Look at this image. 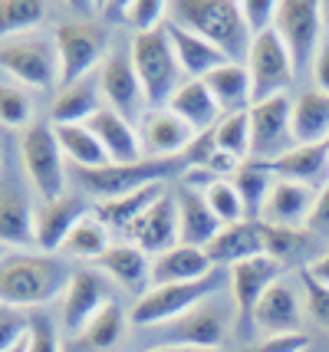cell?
Here are the masks:
<instances>
[{
  "label": "cell",
  "instance_id": "cell-1",
  "mask_svg": "<svg viewBox=\"0 0 329 352\" xmlns=\"http://www.w3.org/2000/svg\"><path fill=\"white\" fill-rule=\"evenodd\" d=\"M73 270L56 254H3L0 261V303L14 309L43 307L66 293Z\"/></svg>",
  "mask_w": 329,
  "mask_h": 352
},
{
  "label": "cell",
  "instance_id": "cell-2",
  "mask_svg": "<svg viewBox=\"0 0 329 352\" xmlns=\"http://www.w3.org/2000/svg\"><path fill=\"white\" fill-rule=\"evenodd\" d=\"M168 20L211 40L231 63H247L253 33L234 0H174L168 3Z\"/></svg>",
  "mask_w": 329,
  "mask_h": 352
},
{
  "label": "cell",
  "instance_id": "cell-3",
  "mask_svg": "<svg viewBox=\"0 0 329 352\" xmlns=\"http://www.w3.org/2000/svg\"><path fill=\"white\" fill-rule=\"evenodd\" d=\"M128 53H132L139 82L145 89V106L161 112L178 92V73H181L172 36L165 33V27L152 33H135L132 43H128Z\"/></svg>",
  "mask_w": 329,
  "mask_h": 352
},
{
  "label": "cell",
  "instance_id": "cell-4",
  "mask_svg": "<svg viewBox=\"0 0 329 352\" xmlns=\"http://www.w3.org/2000/svg\"><path fill=\"white\" fill-rule=\"evenodd\" d=\"M0 69L30 89L60 86V53L53 33H16L0 40Z\"/></svg>",
  "mask_w": 329,
  "mask_h": 352
},
{
  "label": "cell",
  "instance_id": "cell-5",
  "mask_svg": "<svg viewBox=\"0 0 329 352\" xmlns=\"http://www.w3.org/2000/svg\"><path fill=\"white\" fill-rule=\"evenodd\" d=\"M185 175L188 162L181 158H141L132 165H106V168H76V178L82 191H93L99 201H112L132 195L145 184H161L168 175Z\"/></svg>",
  "mask_w": 329,
  "mask_h": 352
},
{
  "label": "cell",
  "instance_id": "cell-6",
  "mask_svg": "<svg viewBox=\"0 0 329 352\" xmlns=\"http://www.w3.org/2000/svg\"><path fill=\"white\" fill-rule=\"evenodd\" d=\"M224 283V270H211L201 280H191V283H165V287H152L135 300V307L128 313L132 326H158V322H172L178 316L191 313L194 307H201L211 293L220 290Z\"/></svg>",
  "mask_w": 329,
  "mask_h": 352
},
{
  "label": "cell",
  "instance_id": "cell-7",
  "mask_svg": "<svg viewBox=\"0 0 329 352\" xmlns=\"http://www.w3.org/2000/svg\"><path fill=\"white\" fill-rule=\"evenodd\" d=\"M20 158L23 171L33 191L43 201H56L66 195V168H63V148L56 129L49 122H33L20 138Z\"/></svg>",
  "mask_w": 329,
  "mask_h": 352
},
{
  "label": "cell",
  "instance_id": "cell-8",
  "mask_svg": "<svg viewBox=\"0 0 329 352\" xmlns=\"http://www.w3.org/2000/svg\"><path fill=\"white\" fill-rule=\"evenodd\" d=\"M53 40H56V53H60V89L89 79L95 66H102L112 53L109 36L102 33V27L79 23V20L60 23L53 30Z\"/></svg>",
  "mask_w": 329,
  "mask_h": 352
},
{
  "label": "cell",
  "instance_id": "cell-9",
  "mask_svg": "<svg viewBox=\"0 0 329 352\" xmlns=\"http://www.w3.org/2000/svg\"><path fill=\"white\" fill-rule=\"evenodd\" d=\"M323 3L316 0H280L277 7V23L273 30L280 33L283 46L293 60V69L303 73L313 66L319 43H323Z\"/></svg>",
  "mask_w": 329,
  "mask_h": 352
},
{
  "label": "cell",
  "instance_id": "cell-10",
  "mask_svg": "<svg viewBox=\"0 0 329 352\" xmlns=\"http://www.w3.org/2000/svg\"><path fill=\"white\" fill-rule=\"evenodd\" d=\"M244 66L251 73V106L264 102V99H273V96H283V89L297 76L293 60H290V53H286V46H283L277 30L253 36V46Z\"/></svg>",
  "mask_w": 329,
  "mask_h": 352
},
{
  "label": "cell",
  "instance_id": "cell-11",
  "mask_svg": "<svg viewBox=\"0 0 329 352\" xmlns=\"http://www.w3.org/2000/svg\"><path fill=\"white\" fill-rule=\"evenodd\" d=\"M293 102L290 96H273L251 106V162H273L293 148Z\"/></svg>",
  "mask_w": 329,
  "mask_h": 352
},
{
  "label": "cell",
  "instance_id": "cell-12",
  "mask_svg": "<svg viewBox=\"0 0 329 352\" xmlns=\"http://www.w3.org/2000/svg\"><path fill=\"white\" fill-rule=\"evenodd\" d=\"M283 263L273 257H253L231 267V287H234V326L237 336H251L253 333V313L260 307L264 293L280 280Z\"/></svg>",
  "mask_w": 329,
  "mask_h": 352
},
{
  "label": "cell",
  "instance_id": "cell-13",
  "mask_svg": "<svg viewBox=\"0 0 329 352\" xmlns=\"http://www.w3.org/2000/svg\"><path fill=\"white\" fill-rule=\"evenodd\" d=\"M112 303V293L106 287L102 274H93V270H73V280L63 293V326L66 336L79 339L82 329L102 313V309Z\"/></svg>",
  "mask_w": 329,
  "mask_h": 352
},
{
  "label": "cell",
  "instance_id": "cell-14",
  "mask_svg": "<svg viewBox=\"0 0 329 352\" xmlns=\"http://www.w3.org/2000/svg\"><path fill=\"white\" fill-rule=\"evenodd\" d=\"M99 92L109 102V109H115L126 119H132L145 106V89H141L128 50H112L106 63L99 66Z\"/></svg>",
  "mask_w": 329,
  "mask_h": 352
},
{
  "label": "cell",
  "instance_id": "cell-15",
  "mask_svg": "<svg viewBox=\"0 0 329 352\" xmlns=\"http://www.w3.org/2000/svg\"><path fill=\"white\" fill-rule=\"evenodd\" d=\"M36 211L20 178H14L7 165L0 168V247L33 244Z\"/></svg>",
  "mask_w": 329,
  "mask_h": 352
},
{
  "label": "cell",
  "instance_id": "cell-16",
  "mask_svg": "<svg viewBox=\"0 0 329 352\" xmlns=\"http://www.w3.org/2000/svg\"><path fill=\"white\" fill-rule=\"evenodd\" d=\"M126 237L128 244L145 250L148 257H158V254H165V250L181 244V237H178V204H174L172 191H165L139 221H132Z\"/></svg>",
  "mask_w": 329,
  "mask_h": 352
},
{
  "label": "cell",
  "instance_id": "cell-17",
  "mask_svg": "<svg viewBox=\"0 0 329 352\" xmlns=\"http://www.w3.org/2000/svg\"><path fill=\"white\" fill-rule=\"evenodd\" d=\"M89 201L82 195H73L66 191L63 198L56 201H43L36 208V228H33V244L40 247L43 254H53V250H63L66 237L73 234L82 217L89 214Z\"/></svg>",
  "mask_w": 329,
  "mask_h": 352
},
{
  "label": "cell",
  "instance_id": "cell-18",
  "mask_svg": "<svg viewBox=\"0 0 329 352\" xmlns=\"http://www.w3.org/2000/svg\"><path fill=\"white\" fill-rule=\"evenodd\" d=\"M313 204H316V195L310 184L277 178V182L270 184V191H266L260 221L273 224V228H303L310 221Z\"/></svg>",
  "mask_w": 329,
  "mask_h": 352
},
{
  "label": "cell",
  "instance_id": "cell-19",
  "mask_svg": "<svg viewBox=\"0 0 329 352\" xmlns=\"http://www.w3.org/2000/svg\"><path fill=\"white\" fill-rule=\"evenodd\" d=\"M86 125L93 129V135L99 138V145L106 148L109 165H132V162H141V158H145V145H141L139 132H135L132 122H128L126 116H119L115 109L102 106Z\"/></svg>",
  "mask_w": 329,
  "mask_h": 352
},
{
  "label": "cell",
  "instance_id": "cell-20",
  "mask_svg": "<svg viewBox=\"0 0 329 352\" xmlns=\"http://www.w3.org/2000/svg\"><path fill=\"white\" fill-rule=\"evenodd\" d=\"M214 267H237L244 261L264 257V234H260V221H240L231 228H220L218 237L204 247Z\"/></svg>",
  "mask_w": 329,
  "mask_h": 352
},
{
  "label": "cell",
  "instance_id": "cell-21",
  "mask_svg": "<svg viewBox=\"0 0 329 352\" xmlns=\"http://www.w3.org/2000/svg\"><path fill=\"white\" fill-rule=\"evenodd\" d=\"M165 33L172 36V46H174V56H178L181 73H188L191 79L211 76L214 69H220V66L231 63L218 46L211 43V40H204V36H198V33L178 27V23H172V20L165 23Z\"/></svg>",
  "mask_w": 329,
  "mask_h": 352
},
{
  "label": "cell",
  "instance_id": "cell-22",
  "mask_svg": "<svg viewBox=\"0 0 329 352\" xmlns=\"http://www.w3.org/2000/svg\"><path fill=\"white\" fill-rule=\"evenodd\" d=\"M174 204H178V237L185 247H207L218 237L220 221L207 208L201 191H191L181 184L174 191Z\"/></svg>",
  "mask_w": 329,
  "mask_h": 352
},
{
  "label": "cell",
  "instance_id": "cell-23",
  "mask_svg": "<svg viewBox=\"0 0 329 352\" xmlns=\"http://www.w3.org/2000/svg\"><path fill=\"white\" fill-rule=\"evenodd\" d=\"M194 129L185 119H178L172 109L152 112V119L145 122V158H181L188 152V145L194 142Z\"/></svg>",
  "mask_w": 329,
  "mask_h": 352
},
{
  "label": "cell",
  "instance_id": "cell-24",
  "mask_svg": "<svg viewBox=\"0 0 329 352\" xmlns=\"http://www.w3.org/2000/svg\"><path fill=\"white\" fill-rule=\"evenodd\" d=\"M165 342L191 346V349H218L224 342V316L214 307H194L191 313L168 322Z\"/></svg>",
  "mask_w": 329,
  "mask_h": 352
},
{
  "label": "cell",
  "instance_id": "cell-25",
  "mask_svg": "<svg viewBox=\"0 0 329 352\" xmlns=\"http://www.w3.org/2000/svg\"><path fill=\"white\" fill-rule=\"evenodd\" d=\"M299 320H303V309H299V296L290 283L277 280L270 290L264 293L260 307L253 313V329H260L266 336H277V333H297Z\"/></svg>",
  "mask_w": 329,
  "mask_h": 352
},
{
  "label": "cell",
  "instance_id": "cell-26",
  "mask_svg": "<svg viewBox=\"0 0 329 352\" xmlns=\"http://www.w3.org/2000/svg\"><path fill=\"white\" fill-rule=\"evenodd\" d=\"M214 270V263L207 257L204 247H185L178 244L165 254H158L152 261V283L165 287V283H191V280H201Z\"/></svg>",
  "mask_w": 329,
  "mask_h": 352
},
{
  "label": "cell",
  "instance_id": "cell-27",
  "mask_svg": "<svg viewBox=\"0 0 329 352\" xmlns=\"http://www.w3.org/2000/svg\"><path fill=\"white\" fill-rule=\"evenodd\" d=\"M270 175L277 178H286V182H299L313 188L323 175L329 171V138L326 142H316V145H293L286 155L273 158V162H264Z\"/></svg>",
  "mask_w": 329,
  "mask_h": 352
},
{
  "label": "cell",
  "instance_id": "cell-28",
  "mask_svg": "<svg viewBox=\"0 0 329 352\" xmlns=\"http://www.w3.org/2000/svg\"><path fill=\"white\" fill-rule=\"evenodd\" d=\"M168 109H172L178 119H185L198 135H201V132H211V129L220 122V106H218V99L211 96V89L204 86V79L181 82L178 92L172 96Z\"/></svg>",
  "mask_w": 329,
  "mask_h": 352
},
{
  "label": "cell",
  "instance_id": "cell-29",
  "mask_svg": "<svg viewBox=\"0 0 329 352\" xmlns=\"http://www.w3.org/2000/svg\"><path fill=\"white\" fill-rule=\"evenodd\" d=\"M95 267L102 270V274H109L119 287H126V290L139 293L148 287V280H152V261H148V254L139 250L135 244H112L99 261Z\"/></svg>",
  "mask_w": 329,
  "mask_h": 352
},
{
  "label": "cell",
  "instance_id": "cell-30",
  "mask_svg": "<svg viewBox=\"0 0 329 352\" xmlns=\"http://www.w3.org/2000/svg\"><path fill=\"white\" fill-rule=\"evenodd\" d=\"M293 145H316L329 138V92L310 89L293 102Z\"/></svg>",
  "mask_w": 329,
  "mask_h": 352
},
{
  "label": "cell",
  "instance_id": "cell-31",
  "mask_svg": "<svg viewBox=\"0 0 329 352\" xmlns=\"http://www.w3.org/2000/svg\"><path fill=\"white\" fill-rule=\"evenodd\" d=\"M99 79H82L76 86L60 89L49 109V125H86L99 112Z\"/></svg>",
  "mask_w": 329,
  "mask_h": 352
},
{
  "label": "cell",
  "instance_id": "cell-32",
  "mask_svg": "<svg viewBox=\"0 0 329 352\" xmlns=\"http://www.w3.org/2000/svg\"><path fill=\"white\" fill-rule=\"evenodd\" d=\"M165 195V184H145L139 191H132V195H122V198H112V201H95L93 214L106 224V228H115L126 234L128 224L132 221H139L158 198Z\"/></svg>",
  "mask_w": 329,
  "mask_h": 352
},
{
  "label": "cell",
  "instance_id": "cell-33",
  "mask_svg": "<svg viewBox=\"0 0 329 352\" xmlns=\"http://www.w3.org/2000/svg\"><path fill=\"white\" fill-rule=\"evenodd\" d=\"M204 86L211 89L220 112H227V116L251 109V73L244 63H227V66L214 69L211 76H204Z\"/></svg>",
  "mask_w": 329,
  "mask_h": 352
},
{
  "label": "cell",
  "instance_id": "cell-34",
  "mask_svg": "<svg viewBox=\"0 0 329 352\" xmlns=\"http://www.w3.org/2000/svg\"><path fill=\"white\" fill-rule=\"evenodd\" d=\"M53 129H56L63 155L76 168H106L109 165V155L99 145L89 125H53Z\"/></svg>",
  "mask_w": 329,
  "mask_h": 352
},
{
  "label": "cell",
  "instance_id": "cell-35",
  "mask_svg": "<svg viewBox=\"0 0 329 352\" xmlns=\"http://www.w3.org/2000/svg\"><path fill=\"white\" fill-rule=\"evenodd\" d=\"M234 188L240 201H244V211H247V221H260V211H264L266 191L273 184V175L264 162H244L240 168L234 171Z\"/></svg>",
  "mask_w": 329,
  "mask_h": 352
},
{
  "label": "cell",
  "instance_id": "cell-36",
  "mask_svg": "<svg viewBox=\"0 0 329 352\" xmlns=\"http://www.w3.org/2000/svg\"><path fill=\"white\" fill-rule=\"evenodd\" d=\"M109 247H112L109 244V228L89 211V214L73 228V234L66 237L63 254L66 257H76V261H93L95 263Z\"/></svg>",
  "mask_w": 329,
  "mask_h": 352
},
{
  "label": "cell",
  "instance_id": "cell-37",
  "mask_svg": "<svg viewBox=\"0 0 329 352\" xmlns=\"http://www.w3.org/2000/svg\"><path fill=\"white\" fill-rule=\"evenodd\" d=\"M126 320L128 316L122 313V307H119V303H109V307L102 309V313L82 329V336L76 339V346L86 352L112 349V346L122 339V333H126Z\"/></svg>",
  "mask_w": 329,
  "mask_h": 352
},
{
  "label": "cell",
  "instance_id": "cell-38",
  "mask_svg": "<svg viewBox=\"0 0 329 352\" xmlns=\"http://www.w3.org/2000/svg\"><path fill=\"white\" fill-rule=\"evenodd\" d=\"M214 142L220 152L234 155L237 162H251V109L224 116L214 125Z\"/></svg>",
  "mask_w": 329,
  "mask_h": 352
},
{
  "label": "cell",
  "instance_id": "cell-39",
  "mask_svg": "<svg viewBox=\"0 0 329 352\" xmlns=\"http://www.w3.org/2000/svg\"><path fill=\"white\" fill-rule=\"evenodd\" d=\"M43 20H47L43 0H0V36L30 33Z\"/></svg>",
  "mask_w": 329,
  "mask_h": 352
},
{
  "label": "cell",
  "instance_id": "cell-40",
  "mask_svg": "<svg viewBox=\"0 0 329 352\" xmlns=\"http://www.w3.org/2000/svg\"><path fill=\"white\" fill-rule=\"evenodd\" d=\"M260 234H264V254L273 257L277 263H286L290 257H297L299 250H306L313 244L310 230L303 228H273V224L260 221Z\"/></svg>",
  "mask_w": 329,
  "mask_h": 352
},
{
  "label": "cell",
  "instance_id": "cell-41",
  "mask_svg": "<svg viewBox=\"0 0 329 352\" xmlns=\"http://www.w3.org/2000/svg\"><path fill=\"white\" fill-rule=\"evenodd\" d=\"M0 122L7 129H30L33 125V99L20 82H0Z\"/></svg>",
  "mask_w": 329,
  "mask_h": 352
},
{
  "label": "cell",
  "instance_id": "cell-42",
  "mask_svg": "<svg viewBox=\"0 0 329 352\" xmlns=\"http://www.w3.org/2000/svg\"><path fill=\"white\" fill-rule=\"evenodd\" d=\"M204 201H207V208H211L214 217L220 221V228H231V224L247 221L244 201H240V195H237L234 182H227V178H220L218 184H211V188L204 191Z\"/></svg>",
  "mask_w": 329,
  "mask_h": 352
},
{
  "label": "cell",
  "instance_id": "cell-43",
  "mask_svg": "<svg viewBox=\"0 0 329 352\" xmlns=\"http://www.w3.org/2000/svg\"><path fill=\"white\" fill-rule=\"evenodd\" d=\"M165 16H168L165 0H128V23L135 27V33L161 30Z\"/></svg>",
  "mask_w": 329,
  "mask_h": 352
},
{
  "label": "cell",
  "instance_id": "cell-44",
  "mask_svg": "<svg viewBox=\"0 0 329 352\" xmlns=\"http://www.w3.org/2000/svg\"><path fill=\"white\" fill-rule=\"evenodd\" d=\"M299 283H303V300H306L310 316H313L319 326H326L329 329V287L326 283H319L306 267L299 270Z\"/></svg>",
  "mask_w": 329,
  "mask_h": 352
},
{
  "label": "cell",
  "instance_id": "cell-45",
  "mask_svg": "<svg viewBox=\"0 0 329 352\" xmlns=\"http://www.w3.org/2000/svg\"><path fill=\"white\" fill-rule=\"evenodd\" d=\"M30 329V316H23V309H14L7 303H0V352H10L27 339Z\"/></svg>",
  "mask_w": 329,
  "mask_h": 352
},
{
  "label": "cell",
  "instance_id": "cell-46",
  "mask_svg": "<svg viewBox=\"0 0 329 352\" xmlns=\"http://www.w3.org/2000/svg\"><path fill=\"white\" fill-rule=\"evenodd\" d=\"M27 352H60V336H56V326L47 313H30Z\"/></svg>",
  "mask_w": 329,
  "mask_h": 352
},
{
  "label": "cell",
  "instance_id": "cell-47",
  "mask_svg": "<svg viewBox=\"0 0 329 352\" xmlns=\"http://www.w3.org/2000/svg\"><path fill=\"white\" fill-rule=\"evenodd\" d=\"M277 7H280L277 0H240L244 20H247V27H251L253 36L273 30V23H277Z\"/></svg>",
  "mask_w": 329,
  "mask_h": 352
},
{
  "label": "cell",
  "instance_id": "cell-48",
  "mask_svg": "<svg viewBox=\"0 0 329 352\" xmlns=\"http://www.w3.org/2000/svg\"><path fill=\"white\" fill-rule=\"evenodd\" d=\"M306 349H310V336L297 329V333H277V336L260 339L247 352H306Z\"/></svg>",
  "mask_w": 329,
  "mask_h": 352
},
{
  "label": "cell",
  "instance_id": "cell-49",
  "mask_svg": "<svg viewBox=\"0 0 329 352\" xmlns=\"http://www.w3.org/2000/svg\"><path fill=\"white\" fill-rule=\"evenodd\" d=\"M306 228L313 230V234L329 237V182L323 184V188H319V195H316V204H313V211H310Z\"/></svg>",
  "mask_w": 329,
  "mask_h": 352
},
{
  "label": "cell",
  "instance_id": "cell-50",
  "mask_svg": "<svg viewBox=\"0 0 329 352\" xmlns=\"http://www.w3.org/2000/svg\"><path fill=\"white\" fill-rule=\"evenodd\" d=\"M313 82L319 92H329V40L319 43V53L313 60Z\"/></svg>",
  "mask_w": 329,
  "mask_h": 352
},
{
  "label": "cell",
  "instance_id": "cell-51",
  "mask_svg": "<svg viewBox=\"0 0 329 352\" xmlns=\"http://www.w3.org/2000/svg\"><path fill=\"white\" fill-rule=\"evenodd\" d=\"M240 165H244V162H237L234 155H227V152H220V148H218V152L207 158V165H204V168H211L218 178H227V175H234Z\"/></svg>",
  "mask_w": 329,
  "mask_h": 352
},
{
  "label": "cell",
  "instance_id": "cell-52",
  "mask_svg": "<svg viewBox=\"0 0 329 352\" xmlns=\"http://www.w3.org/2000/svg\"><path fill=\"white\" fill-rule=\"evenodd\" d=\"M102 20L106 23H128V0H109V3H102Z\"/></svg>",
  "mask_w": 329,
  "mask_h": 352
},
{
  "label": "cell",
  "instance_id": "cell-53",
  "mask_svg": "<svg viewBox=\"0 0 329 352\" xmlns=\"http://www.w3.org/2000/svg\"><path fill=\"white\" fill-rule=\"evenodd\" d=\"M306 270H310L319 283H326V287H329V250H326V254H319V257H313V261L306 263Z\"/></svg>",
  "mask_w": 329,
  "mask_h": 352
},
{
  "label": "cell",
  "instance_id": "cell-54",
  "mask_svg": "<svg viewBox=\"0 0 329 352\" xmlns=\"http://www.w3.org/2000/svg\"><path fill=\"white\" fill-rule=\"evenodd\" d=\"M148 352H218V349H191V346H174V342H161V346H152Z\"/></svg>",
  "mask_w": 329,
  "mask_h": 352
},
{
  "label": "cell",
  "instance_id": "cell-55",
  "mask_svg": "<svg viewBox=\"0 0 329 352\" xmlns=\"http://www.w3.org/2000/svg\"><path fill=\"white\" fill-rule=\"evenodd\" d=\"M10 352H27V339H23L20 346H14V349H10Z\"/></svg>",
  "mask_w": 329,
  "mask_h": 352
},
{
  "label": "cell",
  "instance_id": "cell-56",
  "mask_svg": "<svg viewBox=\"0 0 329 352\" xmlns=\"http://www.w3.org/2000/svg\"><path fill=\"white\" fill-rule=\"evenodd\" d=\"M0 261H3V247H0Z\"/></svg>",
  "mask_w": 329,
  "mask_h": 352
},
{
  "label": "cell",
  "instance_id": "cell-57",
  "mask_svg": "<svg viewBox=\"0 0 329 352\" xmlns=\"http://www.w3.org/2000/svg\"><path fill=\"white\" fill-rule=\"evenodd\" d=\"M326 16H329V7H326Z\"/></svg>",
  "mask_w": 329,
  "mask_h": 352
},
{
  "label": "cell",
  "instance_id": "cell-58",
  "mask_svg": "<svg viewBox=\"0 0 329 352\" xmlns=\"http://www.w3.org/2000/svg\"><path fill=\"white\" fill-rule=\"evenodd\" d=\"M0 168H3V162H0Z\"/></svg>",
  "mask_w": 329,
  "mask_h": 352
}]
</instances>
